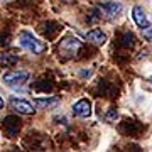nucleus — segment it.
I'll list each match as a JSON object with an SVG mask.
<instances>
[{
  "instance_id": "f257e3e1",
  "label": "nucleus",
  "mask_w": 152,
  "mask_h": 152,
  "mask_svg": "<svg viewBox=\"0 0 152 152\" xmlns=\"http://www.w3.org/2000/svg\"><path fill=\"white\" fill-rule=\"evenodd\" d=\"M19 44H20V48L27 49V51H31L34 54H41V53H44V49H46V46L41 41H37L31 32H20V36H19Z\"/></svg>"
},
{
  "instance_id": "f03ea898",
  "label": "nucleus",
  "mask_w": 152,
  "mask_h": 152,
  "mask_svg": "<svg viewBox=\"0 0 152 152\" xmlns=\"http://www.w3.org/2000/svg\"><path fill=\"white\" fill-rule=\"evenodd\" d=\"M27 80H29V73H26V71H12V73H7L4 76V81L9 86H20Z\"/></svg>"
},
{
  "instance_id": "7ed1b4c3",
  "label": "nucleus",
  "mask_w": 152,
  "mask_h": 152,
  "mask_svg": "<svg viewBox=\"0 0 152 152\" xmlns=\"http://www.w3.org/2000/svg\"><path fill=\"white\" fill-rule=\"evenodd\" d=\"M2 127H4V132H5L9 137H15L19 129H20V122L17 117L10 115V117H5L4 122H2Z\"/></svg>"
},
{
  "instance_id": "20e7f679",
  "label": "nucleus",
  "mask_w": 152,
  "mask_h": 152,
  "mask_svg": "<svg viewBox=\"0 0 152 152\" xmlns=\"http://www.w3.org/2000/svg\"><path fill=\"white\" fill-rule=\"evenodd\" d=\"M10 107L15 112H19V113H24V115H32L34 113V107L29 102H26V100H19V98H12L10 100Z\"/></svg>"
},
{
  "instance_id": "39448f33",
  "label": "nucleus",
  "mask_w": 152,
  "mask_h": 152,
  "mask_svg": "<svg viewBox=\"0 0 152 152\" xmlns=\"http://www.w3.org/2000/svg\"><path fill=\"white\" fill-rule=\"evenodd\" d=\"M73 113L76 117H90L91 115V103L88 100H80L73 107Z\"/></svg>"
},
{
  "instance_id": "423d86ee",
  "label": "nucleus",
  "mask_w": 152,
  "mask_h": 152,
  "mask_svg": "<svg viewBox=\"0 0 152 152\" xmlns=\"http://www.w3.org/2000/svg\"><path fill=\"white\" fill-rule=\"evenodd\" d=\"M132 17H134L135 24L140 29H145L147 26H149L147 17H145V14H144V10H142V7H134V10H132Z\"/></svg>"
},
{
  "instance_id": "0eeeda50",
  "label": "nucleus",
  "mask_w": 152,
  "mask_h": 152,
  "mask_svg": "<svg viewBox=\"0 0 152 152\" xmlns=\"http://www.w3.org/2000/svg\"><path fill=\"white\" fill-rule=\"evenodd\" d=\"M86 39L90 41L91 44H96V46H102V44H105V41H107V36H105L102 31H98V29H95V31H90V32L86 34Z\"/></svg>"
},
{
  "instance_id": "6e6552de",
  "label": "nucleus",
  "mask_w": 152,
  "mask_h": 152,
  "mask_svg": "<svg viewBox=\"0 0 152 152\" xmlns=\"http://www.w3.org/2000/svg\"><path fill=\"white\" fill-rule=\"evenodd\" d=\"M59 103V100L58 98H48V100H36L34 105L37 107V108H51V107H56V105Z\"/></svg>"
},
{
  "instance_id": "1a4fd4ad",
  "label": "nucleus",
  "mask_w": 152,
  "mask_h": 152,
  "mask_svg": "<svg viewBox=\"0 0 152 152\" xmlns=\"http://www.w3.org/2000/svg\"><path fill=\"white\" fill-rule=\"evenodd\" d=\"M102 9H103V10H107V14H108V15H117V14L122 10V5H120V4H113V2H112V4L103 5Z\"/></svg>"
},
{
  "instance_id": "9d476101",
  "label": "nucleus",
  "mask_w": 152,
  "mask_h": 152,
  "mask_svg": "<svg viewBox=\"0 0 152 152\" xmlns=\"http://www.w3.org/2000/svg\"><path fill=\"white\" fill-rule=\"evenodd\" d=\"M17 56H9V54H4V56H0V64H7V66H12V64H15L17 63Z\"/></svg>"
},
{
  "instance_id": "9b49d317",
  "label": "nucleus",
  "mask_w": 152,
  "mask_h": 152,
  "mask_svg": "<svg viewBox=\"0 0 152 152\" xmlns=\"http://www.w3.org/2000/svg\"><path fill=\"white\" fill-rule=\"evenodd\" d=\"M122 41H124V46H132L134 44V36L132 34H124V37H122Z\"/></svg>"
},
{
  "instance_id": "f8f14e48",
  "label": "nucleus",
  "mask_w": 152,
  "mask_h": 152,
  "mask_svg": "<svg viewBox=\"0 0 152 152\" xmlns=\"http://www.w3.org/2000/svg\"><path fill=\"white\" fill-rule=\"evenodd\" d=\"M142 36H144L147 41H152V27H151V26H147V27L142 31Z\"/></svg>"
},
{
  "instance_id": "ddd939ff",
  "label": "nucleus",
  "mask_w": 152,
  "mask_h": 152,
  "mask_svg": "<svg viewBox=\"0 0 152 152\" xmlns=\"http://www.w3.org/2000/svg\"><path fill=\"white\" fill-rule=\"evenodd\" d=\"M4 108V100H2V98H0V110Z\"/></svg>"
}]
</instances>
